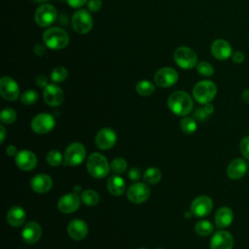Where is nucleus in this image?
<instances>
[{"label":"nucleus","mask_w":249,"mask_h":249,"mask_svg":"<svg viewBox=\"0 0 249 249\" xmlns=\"http://www.w3.org/2000/svg\"><path fill=\"white\" fill-rule=\"evenodd\" d=\"M168 108L176 116H187L194 107V102L189 93L183 90H177L171 93L167 100Z\"/></svg>","instance_id":"f257e3e1"},{"label":"nucleus","mask_w":249,"mask_h":249,"mask_svg":"<svg viewBox=\"0 0 249 249\" xmlns=\"http://www.w3.org/2000/svg\"><path fill=\"white\" fill-rule=\"evenodd\" d=\"M45 46L51 50L64 49L69 43V36L65 30L59 27H51L43 34Z\"/></svg>","instance_id":"f03ea898"},{"label":"nucleus","mask_w":249,"mask_h":249,"mask_svg":"<svg viewBox=\"0 0 249 249\" xmlns=\"http://www.w3.org/2000/svg\"><path fill=\"white\" fill-rule=\"evenodd\" d=\"M87 169L94 178H104L108 175L110 165L106 158L100 153H92L87 160Z\"/></svg>","instance_id":"7ed1b4c3"},{"label":"nucleus","mask_w":249,"mask_h":249,"mask_svg":"<svg viewBox=\"0 0 249 249\" xmlns=\"http://www.w3.org/2000/svg\"><path fill=\"white\" fill-rule=\"evenodd\" d=\"M217 93V86L214 82L203 80L196 83L193 89V96L200 104L210 103Z\"/></svg>","instance_id":"20e7f679"},{"label":"nucleus","mask_w":249,"mask_h":249,"mask_svg":"<svg viewBox=\"0 0 249 249\" xmlns=\"http://www.w3.org/2000/svg\"><path fill=\"white\" fill-rule=\"evenodd\" d=\"M71 22L73 29L79 34L89 33L93 26L91 15L84 9H80L74 13Z\"/></svg>","instance_id":"39448f33"},{"label":"nucleus","mask_w":249,"mask_h":249,"mask_svg":"<svg viewBox=\"0 0 249 249\" xmlns=\"http://www.w3.org/2000/svg\"><path fill=\"white\" fill-rule=\"evenodd\" d=\"M174 60L182 69H192L197 64V56L195 51L189 47H179L174 52Z\"/></svg>","instance_id":"423d86ee"},{"label":"nucleus","mask_w":249,"mask_h":249,"mask_svg":"<svg viewBox=\"0 0 249 249\" xmlns=\"http://www.w3.org/2000/svg\"><path fill=\"white\" fill-rule=\"evenodd\" d=\"M86 148L80 142L71 143L64 152V161L65 164L70 166H76L81 164L86 158Z\"/></svg>","instance_id":"0eeeda50"},{"label":"nucleus","mask_w":249,"mask_h":249,"mask_svg":"<svg viewBox=\"0 0 249 249\" xmlns=\"http://www.w3.org/2000/svg\"><path fill=\"white\" fill-rule=\"evenodd\" d=\"M57 17L55 8L51 4L41 5L35 12V21L41 27H48L52 25Z\"/></svg>","instance_id":"6e6552de"},{"label":"nucleus","mask_w":249,"mask_h":249,"mask_svg":"<svg viewBox=\"0 0 249 249\" xmlns=\"http://www.w3.org/2000/svg\"><path fill=\"white\" fill-rule=\"evenodd\" d=\"M55 125V120L49 113H41L36 115L31 121L30 126L35 133L45 134L50 132Z\"/></svg>","instance_id":"1a4fd4ad"},{"label":"nucleus","mask_w":249,"mask_h":249,"mask_svg":"<svg viewBox=\"0 0 249 249\" xmlns=\"http://www.w3.org/2000/svg\"><path fill=\"white\" fill-rule=\"evenodd\" d=\"M0 94L8 101H15L19 96V87L10 76H3L0 80Z\"/></svg>","instance_id":"9d476101"},{"label":"nucleus","mask_w":249,"mask_h":249,"mask_svg":"<svg viewBox=\"0 0 249 249\" xmlns=\"http://www.w3.org/2000/svg\"><path fill=\"white\" fill-rule=\"evenodd\" d=\"M178 73L171 67H162L159 69L154 77L155 83L160 88H169L174 86L178 81Z\"/></svg>","instance_id":"9b49d317"},{"label":"nucleus","mask_w":249,"mask_h":249,"mask_svg":"<svg viewBox=\"0 0 249 249\" xmlns=\"http://www.w3.org/2000/svg\"><path fill=\"white\" fill-rule=\"evenodd\" d=\"M213 208V201L210 196L202 195L196 196L191 204V212L196 217L207 216Z\"/></svg>","instance_id":"f8f14e48"},{"label":"nucleus","mask_w":249,"mask_h":249,"mask_svg":"<svg viewBox=\"0 0 249 249\" xmlns=\"http://www.w3.org/2000/svg\"><path fill=\"white\" fill-rule=\"evenodd\" d=\"M126 196L128 200L133 203H142L149 198L150 188L145 183L136 182L128 188Z\"/></svg>","instance_id":"ddd939ff"},{"label":"nucleus","mask_w":249,"mask_h":249,"mask_svg":"<svg viewBox=\"0 0 249 249\" xmlns=\"http://www.w3.org/2000/svg\"><path fill=\"white\" fill-rule=\"evenodd\" d=\"M94 141L97 148L108 150L115 145L117 141V133L110 127H103L96 133Z\"/></svg>","instance_id":"4468645a"},{"label":"nucleus","mask_w":249,"mask_h":249,"mask_svg":"<svg viewBox=\"0 0 249 249\" xmlns=\"http://www.w3.org/2000/svg\"><path fill=\"white\" fill-rule=\"evenodd\" d=\"M233 237L227 231H217L210 239L211 249H232Z\"/></svg>","instance_id":"2eb2a0df"},{"label":"nucleus","mask_w":249,"mask_h":249,"mask_svg":"<svg viewBox=\"0 0 249 249\" xmlns=\"http://www.w3.org/2000/svg\"><path fill=\"white\" fill-rule=\"evenodd\" d=\"M15 162L17 166L24 171H29L35 168L37 164V158L35 154L29 150H21L18 152Z\"/></svg>","instance_id":"dca6fc26"},{"label":"nucleus","mask_w":249,"mask_h":249,"mask_svg":"<svg viewBox=\"0 0 249 249\" xmlns=\"http://www.w3.org/2000/svg\"><path fill=\"white\" fill-rule=\"evenodd\" d=\"M80 201L81 197L76 193H71V194H66L62 196L57 201V207L60 212L69 214L72 212H75L79 207H80Z\"/></svg>","instance_id":"f3484780"},{"label":"nucleus","mask_w":249,"mask_h":249,"mask_svg":"<svg viewBox=\"0 0 249 249\" xmlns=\"http://www.w3.org/2000/svg\"><path fill=\"white\" fill-rule=\"evenodd\" d=\"M211 53L219 60H226L232 54L231 45L225 39H216L211 44Z\"/></svg>","instance_id":"a211bd4d"},{"label":"nucleus","mask_w":249,"mask_h":249,"mask_svg":"<svg viewBox=\"0 0 249 249\" xmlns=\"http://www.w3.org/2000/svg\"><path fill=\"white\" fill-rule=\"evenodd\" d=\"M43 97H44V101L48 105L58 106L63 102L64 93L59 87L53 84H51V85H48L46 88H44Z\"/></svg>","instance_id":"6ab92c4d"},{"label":"nucleus","mask_w":249,"mask_h":249,"mask_svg":"<svg viewBox=\"0 0 249 249\" xmlns=\"http://www.w3.org/2000/svg\"><path fill=\"white\" fill-rule=\"evenodd\" d=\"M41 235H42V228L35 221L26 223L21 231L22 240L28 244L36 243L41 238Z\"/></svg>","instance_id":"aec40b11"},{"label":"nucleus","mask_w":249,"mask_h":249,"mask_svg":"<svg viewBox=\"0 0 249 249\" xmlns=\"http://www.w3.org/2000/svg\"><path fill=\"white\" fill-rule=\"evenodd\" d=\"M30 187L35 193L45 194L51 191L53 187V180L48 174H36L30 180Z\"/></svg>","instance_id":"412c9836"},{"label":"nucleus","mask_w":249,"mask_h":249,"mask_svg":"<svg viewBox=\"0 0 249 249\" xmlns=\"http://www.w3.org/2000/svg\"><path fill=\"white\" fill-rule=\"evenodd\" d=\"M89 229L85 221L81 219L72 220L67 226V233L74 240H82L88 234Z\"/></svg>","instance_id":"4be33fe9"},{"label":"nucleus","mask_w":249,"mask_h":249,"mask_svg":"<svg viewBox=\"0 0 249 249\" xmlns=\"http://www.w3.org/2000/svg\"><path fill=\"white\" fill-rule=\"evenodd\" d=\"M248 168V164L245 160L241 158H236L232 160L227 167V175L232 180H238L242 178Z\"/></svg>","instance_id":"5701e85b"},{"label":"nucleus","mask_w":249,"mask_h":249,"mask_svg":"<svg viewBox=\"0 0 249 249\" xmlns=\"http://www.w3.org/2000/svg\"><path fill=\"white\" fill-rule=\"evenodd\" d=\"M26 214L22 207L16 205L11 207L6 215V219L9 225L12 227H19L25 222Z\"/></svg>","instance_id":"b1692460"},{"label":"nucleus","mask_w":249,"mask_h":249,"mask_svg":"<svg viewBox=\"0 0 249 249\" xmlns=\"http://www.w3.org/2000/svg\"><path fill=\"white\" fill-rule=\"evenodd\" d=\"M214 220H215V224L218 228H220V229L227 228L233 221V212L230 207L223 206L216 211Z\"/></svg>","instance_id":"393cba45"},{"label":"nucleus","mask_w":249,"mask_h":249,"mask_svg":"<svg viewBox=\"0 0 249 249\" xmlns=\"http://www.w3.org/2000/svg\"><path fill=\"white\" fill-rule=\"evenodd\" d=\"M106 187L108 192L113 195V196H121L124 194V190H125V183L124 180L117 175H111L108 179H107V183H106Z\"/></svg>","instance_id":"a878e982"},{"label":"nucleus","mask_w":249,"mask_h":249,"mask_svg":"<svg viewBox=\"0 0 249 249\" xmlns=\"http://www.w3.org/2000/svg\"><path fill=\"white\" fill-rule=\"evenodd\" d=\"M143 179H144V182L147 184H150V185L158 184L161 179V172L157 167H154V166L149 167L148 169L145 170Z\"/></svg>","instance_id":"bb28decb"},{"label":"nucleus","mask_w":249,"mask_h":249,"mask_svg":"<svg viewBox=\"0 0 249 249\" xmlns=\"http://www.w3.org/2000/svg\"><path fill=\"white\" fill-rule=\"evenodd\" d=\"M213 231H214V226L212 225L211 222L207 220L198 221L195 225V231L200 236H207L210 233H212Z\"/></svg>","instance_id":"cd10ccee"},{"label":"nucleus","mask_w":249,"mask_h":249,"mask_svg":"<svg viewBox=\"0 0 249 249\" xmlns=\"http://www.w3.org/2000/svg\"><path fill=\"white\" fill-rule=\"evenodd\" d=\"M81 200L89 206H94L99 201V196L95 191L89 189L82 193Z\"/></svg>","instance_id":"c85d7f7f"},{"label":"nucleus","mask_w":249,"mask_h":249,"mask_svg":"<svg viewBox=\"0 0 249 249\" xmlns=\"http://www.w3.org/2000/svg\"><path fill=\"white\" fill-rule=\"evenodd\" d=\"M136 91L142 96L151 95L155 91V86L153 83L147 80H142L136 85Z\"/></svg>","instance_id":"c756f323"},{"label":"nucleus","mask_w":249,"mask_h":249,"mask_svg":"<svg viewBox=\"0 0 249 249\" xmlns=\"http://www.w3.org/2000/svg\"><path fill=\"white\" fill-rule=\"evenodd\" d=\"M181 130L186 134H192L196 130V122L194 118L185 117L180 122Z\"/></svg>","instance_id":"7c9ffc66"},{"label":"nucleus","mask_w":249,"mask_h":249,"mask_svg":"<svg viewBox=\"0 0 249 249\" xmlns=\"http://www.w3.org/2000/svg\"><path fill=\"white\" fill-rule=\"evenodd\" d=\"M68 76V71L63 66H57L53 69L51 73V80L53 83H62L66 80Z\"/></svg>","instance_id":"2f4dec72"},{"label":"nucleus","mask_w":249,"mask_h":249,"mask_svg":"<svg viewBox=\"0 0 249 249\" xmlns=\"http://www.w3.org/2000/svg\"><path fill=\"white\" fill-rule=\"evenodd\" d=\"M127 167V162L123 158H115L110 163V169L115 174H122L125 171Z\"/></svg>","instance_id":"473e14b6"},{"label":"nucleus","mask_w":249,"mask_h":249,"mask_svg":"<svg viewBox=\"0 0 249 249\" xmlns=\"http://www.w3.org/2000/svg\"><path fill=\"white\" fill-rule=\"evenodd\" d=\"M62 160H64V158H62V155L57 150H51L48 152L46 156V160L51 166L60 165L62 162Z\"/></svg>","instance_id":"72a5a7b5"},{"label":"nucleus","mask_w":249,"mask_h":249,"mask_svg":"<svg viewBox=\"0 0 249 249\" xmlns=\"http://www.w3.org/2000/svg\"><path fill=\"white\" fill-rule=\"evenodd\" d=\"M0 120H1V123L6 124H13L17 120V112L12 108H5L1 111Z\"/></svg>","instance_id":"f704fd0d"},{"label":"nucleus","mask_w":249,"mask_h":249,"mask_svg":"<svg viewBox=\"0 0 249 249\" xmlns=\"http://www.w3.org/2000/svg\"><path fill=\"white\" fill-rule=\"evenodd\" d=\"M38 92L34 89H27L25 90L21 96H20V101L21 103L25 105H32L38 100Z\"/></svg>","instance_id":"c9c22d12"},{"label":"nucleus","mask_w":249,"mask_h":249,"mask_svg":"<svg viewBox=\"0 0 249 249\" xmlns=\"http://www.w3.org/2000/svg\"><path fill=\"white\" fill-rule=\"evenodd\" d=\"M196 71L203 77H210L214 73V67L207 61H200L196 64Z\"/></svg>","instance_id":"e433bc0d"},{"label":"nucleus","mask_w":249,"mask_h":249,"mask_svg":"<svg viewBox=\"0 0 249 249\" xmlns=\"http://www.w3.org/2000/svg\"><path fill=\"white\" fill-rule=\"evenodd\" d=\"M239 149L242 156L249 160V135L244 136L239 144Z\"/></svg>","instance_id":"4c0bfd02"},{"label":"nucleus","mask_w":249,"mask_h":249,"mask_svg":"<svg viewBox=\"0 0 249 249\" xmlns=\"http://www.w3.org/2000/svg\"><path fill=\"white\" fill-rule=\"evenodd\" d=\"M102 7L101 0H89L88 1V9L90 12H98Z\"/></svg>","instance_id":"58836bf2"},{"label":"nucleus","mask_w":249,"mask_h":249,"mask_svg":"<svg viewBox=\"0 0 249 249\" xmlns=\"http://www.w3.org/2000/svg\"><path fill=\"white\" fill-rule=\"evenodd\" d=\"M231 57V60H232L235 64H241V63H243V61L245 60V54H244L241 51L233 52Z\"/></svg>","instance_id":"ea45409f"},{"label":"nucleus","mask_w":249,"mask_h":249,"mask_svg":"<svg viewBox=\"0 0 249 249\" xmlns=\"http://www.w3.org/2000/svg\"><path fill=\"white\" fill-rule=\"evenodd\" d=\"M128 177L132 181L139 180L140 177H141V170L138 167H136V166L131 167L129 169V171H128Z\"/></svg>","instance_id":"a19ab883"},{"label":"nucleus","mask_w":249,"mask_h":249,"mask_svg":"<svg viewBox=\"0 0 249 249\" xmlns=\"http://www.w3.org/2000/svg\"><path fill=\"white\" fill-rule=\"evenodd\" d=\"M207 116H208V114L204 111L203 108H197V109H196V111H195V113H194V118H195V120L199 121V122L206 120Z\"/></svg>","instance_id":"79ce46f5"},{"label":"nucleus","mask_w":249,"mask_h":249,"mask_svg":"<svg viewBox=\"0 0 249 249\" xmlns=\"http://www.w3.org/2000/svg\"><path fill=\"white\" fill-rule=\"evenodd\" d=\"M35 82H36V85L40 88H46L48 86V78L44 74L38 75L35 79Z\"/></svg>","instance_id":"37998d69"},{"label":"nucleus","mask_w":249,"mask_h":249,"mask_svg":"<svg viewBox=\"0 0 249 249\" xmlns=\"http://www.w3.org/2000/svg\"><path fill=\"white\" fill-rule=\"evenodd\" d=\"M66 1L70 7L77 9L84 6L86 3H88L89 0H66Z\"/></svg>","instance_id":"c03bdc74"},{"label":"nucleus","mask_w":249,"mask_h":249,"mask_svg":"<svg viewBox=\"0 0 249 249\" xmlns=\"http://www.w3.org/2000/svg\"><path fill=\"white\" fill-rule=\"evenodd\" d=\"M46 52V48L44 45H41V44H37L35 47H34V53L38 56H42Z\"/></svg>","instance_id":"a18cd8bd"},{"label":"nucleus","mask_w":249,"mask_h":249,"mask_svg":"<svg viewBox=\"0 0 249 249\" xmlns=\"http://www.w3.org/2000/svg\"><path fill=\"white\" fill-rule=\"evenodd\" d=\"M6 154L10 157H16L17 154H18V150L16 148V146L14 145H9L7 148H6Z\"/></svg>","instance_id":"49530a36"},{"label":"nucleus","mask_w":249,"mask_h":249,"mask_svg":"<svg viewBox=\"0 0 249 249\" xmlns=\"http://www.w3.org/2000/svg\"><path fill=\"white\" fill-rule=\"evenodd\" d=\"M203 109H204V111L208 114V115H210V114H212L213 112H214V107H213V105L211 104V103H207V104H204V107H203Z\"/></svg>","instance_id":"de8ad7c7"},{"label":"nucleus","mask_w":249,"mask_h":249,"mask_svg":"<svg viewBox=\"0 0 249 249\" xmlns=\"http://www.w3.org/2000/svg\"><path fill=\"white\" fill-rule=\"evenodd\" d=\"M241 97H242V100L246 103H249V89H245L242 91V94H241Z\"/></svg>","instance_id":"09e8293b"},{"label":"nucleus","mask_w":249,"mask_h":249,"mask_svg":"<svg viewBox=\"0 0 249 249\" xmlns=\"http://www.w3.org/2000/svg\"><path fill=\"white\" fill-rule=\"evenodd\" d=\"M6 137V129L3 125H0V142L3 143Z\"/></svg>","instance_id":"8fccbe9b"},{"label":"nucleus","mask_w":249,"mask_h":249,"mask_svg":"<svg viewBox=\"0 0 249 249\" xmlns=\"http://www.w3.org/2000/svg\"><path fill=\"white\" fill-rule=\"evenodd\" d=\"M80 191H81V186H75V187L73 188V192L76 193V194H78Z\"/></svg>","instance_id":"3c124183"},{"label":"nucleus","mask_w":249,"mask_h":249,"mask_svg":"<svg viewBox=\"0 0 249 249\" xmlns=\"http://www.w3.org/2000/svg\"><path fill=\"white\" fill-rule=\"evenodd\" d=\"M192 215H193V213L191 211L190 212H185V217L186 218H190Z\"/></svg>","instance_id":"603ef678"},{"label":"nucleus","mask_w":249,"mask_h":249,"mask_svg":"<svg viewBox=\"0 0 249 249\" xmlns=\"http://www.w3.org/2000/svg\"><path fill=\"white\" fill-rule=\"evenodd\" d=\"M35 2H39V3H44V2H47V1H50V0H34Z\"/></svg>","instance_id":"864d4df0"},{"label":"nucleus","mask_w":249,"mask_h":249,"mask_svg":"<svg viewBox=\"0 0 249 249\" xmlns=\"http://www.w3.org/2000/svg\"><path fill=\"white\" fill-rule=\"evenodd\" d=\"M139 249H146V248H139Z\"/></svg>","instance_id":"5fc2aeb1"},{"label":"nucleus","mask_w":249,"mask_h":249,"mask_svg":"<svg viewBox=\"0 0 249 249\" xmlns=\"http://www.w3.org/2000/svg\"><path fill=\"white\" fill-rule=\"evenodd\" d=\"M158 249H162V248H158Z\"/></svg>","instance_id":"6e6d98bb"}]
</instances>
